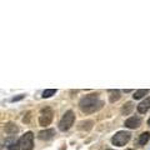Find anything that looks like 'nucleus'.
Instances as JSON below:
<instances>
[{
  "label": "nucleus",
  "mask_w": 150,
  "mask_h": 150,
  "mask_svg": "<svg viewBox=\"0 0 150 150\" xmlns=\"http://www.w3.org/2000/svg\"><path fill=\"white\" fill-rule=\"evenodd\" d=\"M54 94H56V89H46L43 93V98L44 99L45 98H50V96H53Z\"/></svg>",
  "instance_id": "2eb2a0df"
},
{
  "label": "nucleus",
  "mask_w": 150,
  "mask_h": 150,
  "mask_svg": "<svg viewBox=\"0 0 150 150\" xmlns=\"http://www.w3.org/2000/svg\"><path fill=\"white\" fill-rule=\"evenodd\" d=\"M103 105H104V103L99 99L98 94H89V95L81 98L79 101V108L85 114H93L95 111H99Z\"/></svg>",
  "instance_id": "f257e3e1"
},
{
  "label": "nucleus",
  "mask_w": 150,
  "mask_h": 150,
  "mask_svg": "<svg viewBox=\"0 0 150 150\" xmlns=\"http://www.w3.org/2000/svg\"><path fill=\"white\" fill-rule=\"evenodd\" d=\"M146 94H149V90L148 89H139V90H137L134 93V95H133V98L135 100H138V99H142L143 96H145Z\"/></svg>",
  "instance_id": "4468645a"
},
{
  "label": "nucleus",
  "mask_w": 150,
  "mask_h": 150,
  "mask_svg": "<svg viewBox=\"0 0 150 150\" xmlns=\"http://www.w3.org/2000/svg\"><path fill=\"white\" fill-rule=\"evenodd\" d=\"M108 93H109V101L110 103L118 101L121 98V93H120V90H118V89H115V90H109Z\"/></svg>",
  "instance_id": "9b49d317"
},
{
  "label": "nucleus",
  "mask_w": 150,
  "mask_h": 150,
  "mask_svg": "<svg viewBox=\"0 0 150 150\" xmlns=\"http://www.w3.org/2000/svg\"><path fill=\"white\" fill-rule=\"evenodd\" d=\"M106 150H112V149H106Z\"/></svg>",
  "instance_id": "6ab92c4d"
},
{
  "label": "nucleus",
  "mask_w": 150,
  "mask_h": 150,
  "mask_svg": "<svg viewBox=\"0 0 150 150\" xmlns=\"http://www.w3.org/2000/svg\"><path fill=\"white\" fill-rule=\"evenodd\" d=\"M54 135H55L54 129H45L39 133V139L40 140H50L54 138Z\"/></svg>",
  "instance_id": "0eeeda50"
},
{
  "label": "nucleus",
  "mask_w": 150,
  "mask_h": 150,
  "mask_svg": "<svg viewBox=\"0 0 150 150\" xmlns=\"http://www.w3.org/2000/svg\"><path fill=\"white\" fill-rule=\"evenodd\" d=\"M74 121H75V114L71 110H68L59 121V130L62 131L69 130L74 125Z\"/></svg>",
  "instance_id": "7ed1b4c3"
},
{
  "label": "nucleus",
  "mask_w": 150,
  "mask_h": 150,
  "mask_svg": "<svg viewBox=\"0 0 150 150\" xmlns=\"http://www.w3.org/2000/svg\"><path fill=\"white\" fill-rule=\"evenodd\" d=\"M93 121L91 120H86V121H81V123H79V126L78 128L80 130H90L93 128Z\"/></svg>",
  "instance_id": "ddd939ff"
},
{
  "label": "nucleus",
  "mask_w": 150,
  "mask_h": 150,
  "mask_svg": "<svg viewBox=\"0 0 150 150\" xmlns=\"http://www.w3.org/2000/svg\"><path fill=\"white\" fill-rule=\"evenodd\" d=\"M19 144H20L21 150H33V148H34V134L31 131L25 133L19 139Z\"/></svg>",
  "instance_id": "20e7f679"
},
{
  "label": "nucleus",
  "mask_w": 150,
  "mask_h": 150,
  "mask_svg": "<svg viewBox=\"0 0 150 150\" xmlns=\"http://www.w3.org/2000/svg\"><path fill=\"white\" fill-rule=\"evenodd\" d=\"M125 128L128 129H138L142 125V119L139 116H131L128 120H125Z\"/></svg>",
  "instance_id": "423d86ee"
},
{
  "label": "nucleus",
  "mask_w": 150,
  "mask_h": 150,
  "mask_svg": "<svg viewBox=\"0 0 150 150\" xmlns=\"http://www.w3.org/2000/svg\"><path fill=\"white\" fill-rule=\"evenodd\" d=\"M4 131L13 137V135H15L19 131V128L16 126V124H14V123H6L5 126H4Z\"/></svg>",
  "instance_id": "1a4fd4ad"
},
{
  "label": "nucleus",
  "mask_w": 150,
  "mask_h": 150,
  "mask_svg": "<svg viewBox=\"0 0 150 150\" xmlns=\"http://www.w3.org/2000/svg\"><path fill=\"white\" fill-rule=\"evenodd\" d=\"M128 150H133V149H128Z\"/></svg>",
  "instance_id": "aec40b11"
},
{
  "label": "nucleus",
  "mask_w": 150,
  "mask_h": 150,
  "mask_svg": "<svg viewBox=\"0 0 150 150\" xmlns=\"http://www.w3.org/2000/svg\"><path fill=\"white\" fill-rule=\"evenodd\" d=\"M53 116H54V112L50 108H45L40 111V115H39V124L41 126H48L50 125V123L53 121Z\"/></svg>",
  "instance_id": "39448f33"
},
{
  "label": "nucleus",
  "mask_w": 150,
  "mask_h": 150,
  "mask_svg": "<svg viewBox=\"0 0 150 150\" xmlns=\"http://www.w3.org/2000/svg\"><path fill=\"white\" fill-rule=\"evenodd\" d=\"M137 109H138V111L140 112V114H145V112H146L150 109V96L146 98L145 100H143L142 103H140Z\"/></svg>",
  "instance_id": "6e6552de"
},
{
  "label": "nucleus",
  "mask_w": 150,
  "mask_h": 150,
  "mask_svg": "<svg viewBox=\"0 0 150 150\" xmlns=\"http://www.w3.org/2000/svg\"><path fill=\"white\" fill-rule=\"evenodd\" d=\"M148 125H149V126H150V119H149V120H148Z\"/></svg>",
  "instance_id": "a211bd4d"
},
{
  "label": "nucleus",
  "mask_w": 150,
  "mask_h": 150,
  "mask_svg": "<svg viewBox=\"0 0 150 150\" xmlns=\"http://www.w3.org/2000/svg\"><path fill=\"white\" fill-rule=\"evenodd\" d=\"M131 138V134L129 133V131H125V130H121V131H118L114 137L111 138V143L112 145H115V146H124V145H126L129 143V140Z\"/></svg>",
  "instance_id": "f03ea898"
},
{
  "label": "nucleus",
  "mask_w": 150,
  "mask_h": 150,
  "mask_svg": "<svg viewBox=\"0 0 150 150\" xmlns=\"http://www.w3.org/2000/svg\"><path fill=\"white\" fill-rule=\"evenodd\" d=\"M134 109V105H133V103L129 101V103H126V104L121 108V114H124V115H129L131 111H133Z\"/></svg>",
  "instance_id": "f8f14e48"
},
{
  "label": "nucleus",
  "mask_w": 150,
  "mask_h": 150,
  "mask_svg": "<svg viewBox=\"0 0 150 150\" xmlns=\"http://www.w3.org/2000/svg\"><path fill=\"white\" fill-rule=\"evenodd\" d=\"M149 139H150V133H149V131H145V133L140 134L139 135V139H138V145H139L140 148L144 146V145L149 142Z\"/></svg>",
  "instance_id": "9d476101"
},
{
  "label": "nucleus",
  "mask_w": 150,
  "mask_h": 150,
  "mask_svg": "<svg viewBox=\"0 0 150 150\" xmlns=\"http://www.w3.org/2000/svg\"><path fill=\"white\" fill-rule=\"evenodd\" d=\"M21 148H20V144H19V142L18 143H14V144H11L10 146H9V150H20Z\"/></svg>",
  "instance_id": "dca6fc26"
},
{
  "label": "nucleus",
  "mask_w": 150,
  "mask_h": 150,
  "mask_svg": "<svg viewBox=\"0 0 150 150\" xmlns=\"http://www.w3.org/2000/svg\"><path fill=\"white\" fill-rule=\"evenodd\" d=\"M23 98H24V95H20V96L13 98V99H11V101H18V100H20V99H23Z\"/></svg>",
  "instance_id": "f3484780"
}]
</instances>
